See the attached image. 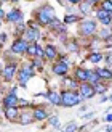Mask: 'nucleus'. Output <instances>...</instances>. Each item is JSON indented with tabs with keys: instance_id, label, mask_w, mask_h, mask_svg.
<instances>
[{
	"instance_id": "obj_44",
	"label": "nucleus",
	"mask_w": 112,
	"mask_h": 132,
	"mask_svg": "<svg viewBox=\"0 0 112 132\" xmlns=\"http://www.w3.org/2000/svg\"><path fill=\"white\" fill-rule=\"evenodd\" d=\"M109 100H110V102H112V94H110V97H109Z\"/></svg>"
},
{
	"instance_id": "obj_21",
	"label": "nucleus",
	"mask_w": 112,
	"mask_h": 132,
	"mask_svg": "<svg viewBox=\"0 0 112 132\" xmlns=\"http://www.w3.org/2000/svg\"><path fill=\"white\" fill-rule=\"evenodd\" d=\"M29 81H30V76L19 69L18 71V85H19V87H27V82Z\"/></svg>"
},
{
	"instance_id": "obj_18",
	"label": "nucleus",
	"mask_w": 112,
	"mask_h": 132,
	"mask_svg": "<svg viewBox=\"0 0 112 132\" xmlns=\"http://www.w3.org/2000/svg\"><path fill=\"white\" fill-rule=\"evenodd\" d=\"M74 77L77 79L78 82H87L88 69H85V68H82V66H78V68H75V71H74Z\"/></svg>"
},
{
	"instance_id": "obj_7",
	"label": "nucleus",
	"mask_w": 112,
	"mask_h": 132,
	"mask_svg": "<svg viewBox=\"0 0 112 132\" xmlns=\"http://www.w3.org/2000/svg\"><path fill=\"white\" fill-rule=\"evenodd\" d=\"M69 69H70V64L63 61V60H56L51 64V72L56 74V76H66L69 72Z\"/></svg>"
},
{
	"instance_id": "obj_12",
	"label": "nucleus",
	"mask_w": 112,
	"mask_h": 132,
	"mask_svg": "<svg viewBox=\"0 0 112 132\" xmlns=\"http://www.w3.org/2000/svg\"><path fill=\"white\" fill-rule=\"evenodd\" d=\"M19 106H10V108H3V114L8 121H18L19 118Z\"/></svg>"
},
{
	"instance_id": "obj_41",
	"label": "nucleus",
	"mask_w": 112,
	"mask_h": 132,
	"mask_svg": "<svg viewBox=\"0 0 112 132\" xmlns=\"http://www.w3.org/2000/svg\"><path fill=\"white\" fill-rule=\"evenodd\" d=\"M67 2H69L70 5H78L80 2H83V0H67Z\"/></svg>"
},
{
	"instance_id": "obj_3",
	"label": "nucleus",
	"mask_w": 112,
	"mask_h": 132,
	"mask_svg": "<svg viewBox=\"0 0 112 132\" xmlns=\"http://www.w3.org/2000/svg\"><path fill=\"white\" fill-rule=\"evenodd\" d=\"M98 32V23L95 19L85 18L82 21H78V34L83 37H93Z\"/></svg>"
},
{
	"instance_id": "obj_2",
	"label": "nucleus",
	"mask_w": 112,
	"mask_h": 132,
	"mask_svg": "<svg viewBox=\"0 0 112 132\" xmlns=\"http://www.w3.org/2000/svg\"><path fill=\"white\" fill-rule=\"evenodd\" d=\"M83 98L80 97L78 90H70V89H63L61 90V106L64 108H72L80 105Z\"/></svg>"
},
{
	"instance_id": "obj_17",
	"label": "nucleus",
	"mask_w": 112,
	"mask_h": 132,
	"mask_svg": "<svg viewBox=\"0 0 112 132\" xmlns=\"http://www.w3.org/2000/svg\"><path fill=\"white\" fill-rule=\"evenodd\" d=\"M63 84H64V87H66V89H70V90H77V89H78V85H80V82H78L75 77H67V74L64 76Z\"/></svg>"
},
{
	"instance_id": "obj_14",
	"label": "nucleus",
	"mask_w": 112,
	"mask_h": 132,
	"mask_svg": "<svg viewBox=\"0 0 112 132\" xmlns=\"http://www.w3.org/2000/svg\"><path fill=\"white\" fill-rule=\"evenodd\" d=\"M47 98L53 106H61V92L56 90H48L47 92Z\"/></svg>"
},
{
	"instance_id": "obj_33",
	"label": "nucleus",
	"mask_w": 112,
	"mask_h": 132,
	"mask_svg": "<svg viewBox=\"0 0 112 132\" xmlns=\"http://www.w3.org/2000/svg\"><path fill=\"white\" fill-rule=\"evenodd\" d=\"M75 130H77V124H75V122H69L67 126L64 127L63 132H75Z\"/></svg>"
},
{
	"instance_id": "obj_37",
	"label": "nucleus",
	"mask_w": 112,
	"mask_h": 132,
	"mask_svg": "<svg viewBox=\"0 0 112 132\" xmlns=\"http://www.w3.org/2000/svg\"><path fill=\"white\" fill-rule=\"evenodd\" d=\"M85 2H87L88 5H91V6H96L98 3H99V2H101V0H85Z\"/></svg>"
},
{
	"instance_id": "obj_45",
	"label": "nucleus",
	"mask_w": 112,
	"mask_h": 132,
	"mask_svg": "<svg viewBox=\"0 0 112 132\" xmlns=\"http://www.w3.org/2000/svg\"><path fill=\"white\" fill-rule=\"evenodd\" d=\"M0 2H2V3H3V2H8V0H0Z\"/></svg>"
},
{
	"instance_id": "obj_10",
	"label": "nucleus",
	"mask_w": 112,
	"mask_h": 132,
	"mask_svg": "<svg viewBox=\"0 0 112 132\" xmlns=\"http://www.w3.org/2000/svg\"><path fill=\"white\" fill-rule=\"evenodd\" d=\"M5 19H6L8 23L18 24V23H21L23 19H24V15H23V11H21V10H18V8H13V10H10L8 13H6Z\"/></svg>"
},
{
	"instance_id": "obj_36",
	"label": "nucleus",
	"mask_w": 112,
	"mask_h": 132,
	"mask_svg": "<svg viewBox=\"0 0 112 132\" xmlns=\"http://www.w3.org/2000/svg\"><path fill=\"white\" fill-rule=\"evenodd\" d=\"M18 106H19V108H27V106H30V103H29L27 100H23V98H19Z\"/></svg>"
},
{
	"instance_id": "obj_42",
	"label": "nucleus",
	"mask_w": 112,
	"mask_h": 132,
	"mask_svg": "<svg viewBox=\"0 0 112 132\" xmlns=\"http://www.w3.org/2000/svg\"><path fill=\"white\" fill-rule=\"evenodd\" d=\"M106 132H112V126H107L106 127Z\"/></svg>"
},
{
	"instance_id": "obj_38",
	"label": "nucleus",
	"mask_w": 112,
	"mask_h": 132,
	"mask_svg": "<svg viewBox=\"0 0 112 132\" xmlns=\"http://www.w3.org/2000/svg\"><path fill=\"white\" fill-rule=\"evenodd\" d=\"M103 121H106V122H112V114H110V113H109V114H106V116L103 118Z\"/></svg>"
},
{
	"instance_id": "obj_20",
	"label": "nucleus",
	"mask_w": 112,
	"mask_h": 132,
	"mask_svg": "<svg viewBox=\"0 0 112 132\" xmlns=\"http://www.w3.org/2000/svg\"><path fill=\"white\" fill-rule=\"evenodd\" d=\"M21 71H24L26 74H29L30 77H34L35 76V66H34V63L32 61H24L23 64H21V68H19Z\"/></svg>"
},
{
	"instance_id": "obj_4",
	"label": "nucleus",
	"mask_w": 112,
	"mask_h": 132,
	"mask_svg": "<svg viewBox=\"0 0 112 132\" xmlns=\"http://www.w3.org/2000/svg\"><path fill=\"white\" fill-rule=\"evenodd\" d=\"M16 72H18V63L16 61L6 63L3 68L0 69V74H2V77H3L5 82H11L13 79L16 77Z\"/></svg>"
},
{
	"instance_id": "obj_27",
	"label": "nucleus",
	"mask_w": 112,
	"mask_h": 132,
	"mask_svg": "<svg viewBox=\"0 0 112 132\" xmlns=\"http://www.w3.org/2000/svg\"><path fill=\"white\" fill-rule=\"evenodd\" d=\"M103 58H104V55L101 53V52H91V53L88 55V60L91 63H99Z\"/></svg>"
},
{
	"instance_id": "obj_29",
	"label": "nucleus",
	"mask_w": 112,
	"mask_h": 132,
	"mask_svg": "<svg viewBox=\"0 0 112 132\" xmlns=\"http://www.w3.org/2000/svg\"><path fill=\"white\" fill-rule=\"evenodd\" d=\"M43 60H45V58H40V56L30 58V61L34 63V66H35V68H38V69H43Z\"/></svg>"
},
{
	"instance_id": "obj_5",
	"label": "nucleus",
	"mask_w": 112,
	"mask_h": 132,
	"mask_svg": "<svg viewBox=\"0 0 112 132\" xmlns=\"http://www.w3.org/2000/svg\"><path fill=\"white\" fill-rule=\"evenodd\" d=\"M27 48H29V42L24 37H16L11 44V53L18 55H27Z\"/></svg>"
},
{
	"instance_id": "obj_13",
	"label": "nucleus",
	"mask_w": 112,
	"mask_h": 132,
	"mask_svg": "<svg viewBox=\"0 0 112 132\" xmlns=\"http://www.w3.org/2000/svg\"><path fill=\"white\" fill-rule=\"evenodd\" d=\"M98 39H101L103 42H107V40H112V26H106V28H101L98 29Z\"/></svg>"
},
{
	"instance_id": "obj_11",
	"label": "nucleus",
	"mask_w": 112,
	"mask_h": 132,
	"mask_svg": "<svg viewBox=\"0 0 112 132\" xmlns=\"http://www.w3.org/2000/svg\"><path fill=\"white\" fill-rule=\"evenodd\" d=\"M19 103V97L18 95H13V94H6L2 98V105L3 108H10V106H18Z\"/></svg>"
},
{
	"instance_id": "obj_15",
	"label": "nucleus",
	"mask_w": 112,
	"mask_h": 132,
	"mask_svg": "<svg viewBox=\"0 0 112 132\" xmlns=\"http://www.w3.org/2000/svg\"><path fill=\"white\" fill-rule=\"evenodd\" d=\"M58 56H59V53H58V48L55 47V45H47L45 47V60H48V61H55V60H58Z\"/></svg>"
},
{
	"instance_id": "obj_35",
	"label": "nucleus",
	"mask_w": 112,
	"mask_h": 132,
	"mask_svg": "<svg viewBox=\"0 0 112 132\" xmlns=\"http://www.w3.org/2000/svg\"><path fill=\"white\" fill-rule=\"evenodd\" d=\"M35 56H40V58H45V48L42 47V45H38V44H37V53H35Z\"/></svg>"
},
{
	"instance_id": "obj_19",
	"label": "nucleus",
	"mask_w": 112,
	"mask_h": 132,
	"mask_svg": "<svg viewBox=\"0 0 112 132\" xmlns=\"http://www.w3.org/2000/svg\"><path fill=\"white\" fill-rule=\"evenodd\" d=\"M18 121H19V124H23V126H29L30 122H34V116H32V113H29V111H26V113H19Z\"/></svg>"
},
{
	"instance_id": "obj_6",
	"label": "nucleus",
	"mask_w": 112,
	"mask_h": 132,
	"mask_svg": "<svg viewBox=\"0 0 112 132\" xmlns=\"http://www.w3.org/2000/svg\"><path fill=\"white\" fill-rule=\"evenodd\" d=\"M77 90H78V94H80V97L83 98V100H90V98H93L96 95L95 87L90 82H80V85H78Z\"/></svg>"
},
{
	"instance_id": "obj_16",
	"label": "nucleus",
	"mask_w": 112,
	"mask_h": 132,
	"mask_svg": "<svg viewBox=\"0 0 112 132\" xmlns=\"http://www.w3.org/2000/svg\"><path fill=\"white\" fill-rule=\"evenodd\" d=\"M32 116H34V121H47L48 119V111L47 110H43V108H40V106H37L34 111H32Z\"/></svg>"
},
{
	"instance_id": "obj_9",
	"label": "nucleus",
	"mask_w": 112,
	"mask_h": 132,
	"mask_svg": "<svg viewBox=\"0 0 112 132\" xmlns=\"http://www.w3.org/2000/svg\"><path fill=\"white\" fill-rule=\"evenodd\" d=\"M95 18H96L101 24H104V26H112L110 13H107L106 10H103V8H96V11H95Z\"/></svg>"
},
{
	"instance_id": "obj_43",
	"label": "nucleus",
	"mask_w": 112,
	"mask_h": 132,
	"mask_svg": "<svg viewBox=\"0 0 112 132\" xmlns=\"http://www.w3.org/2000/svg\"><path fill=\"white\" fill-rule=\"evenodd\" d=\"M10 2H13V3H16V2H19V0H10Z\"/></svg>"
},
{
	"instance_id": "obj_46",
	"label": "nucleus",
	"mask_w": 112,
	"mask_h": 132,
	"mask_svg": "<svg viewBox=\"0 0 112 132\" xmlns=\"http://www.w3.org/2000/svg\"><path fill=\"white\" fill-rule=\"evenodd\" d=\"M0 52H2V42H0Z\"/></svg>"
},
{
	"instance_id": "obj_25",
	"label": "nucleus",
	"mask_w": 112,
	"mask_h": 132,
	"mask_svg": "<svg viewBox=\"0 0 112 132\" xmlns=\"http://www.w3.org/2000/svg\"><path fill=\"white\" fill-rule=\"evenodd\" d=\"M93 87H95V92H96V95H104V94L107 92V84H104L103 81H99L98 84H95Z\"/></svg>"
},
{
	"instance_id": "obj_8",
	"label": "nucleus",
	"mask_w": 112,
	"mask_h": 132,
	"mask_svg": "<svg viewBox=\"0 0 112 132\" xmlns=\"http://www.w3.org/2000/svg\"><path fill=\"white\" fill-rule=\"evenodd\" d=\"M23 37L27 40L29 44H35L38 40V37H40V31H38V28H35V26H27L26 28V31L23 32Z\"/></svg>"
},
{
	"instance_id": "obj_32",
	"label": "nucleus",
	"mask_w": 112,
	"mask_h": 132,
	"mask_svg": "<svg viewBox=\"0 0 112 132\" xmlns=\"http://www.w3.org/2000/svg\"><path fill=\"white\" fill-rule=\"evenodd\" d=\"M16 26V28H15V31H16V34H23V32L26 31V28H27V26H26L23 21L21 23H18V24H15Z\"/></svg>"
},
{
	"instance_id": "obj_1",
	"label": "nucleus",
	"mask_w": 112,
	"mask_h": 132,
	"mask_svg": "<svg viewBox=\"0 0 112 132\" xmlns=\"http://www.w3.org/2000/svg\"><path fill=\"white\" fill-rule=\"evenodd\" d=\"M55 18H56L55 8L51 5H48V3L40 6V8L35 11V19H37V24L38 26H48Z\"/></svg>"
},
{
	"instance_id": "obj_23",
	"label": "nucleus",
	"mask_w": 112,
	"mask_h": 132,
	"mask_svg": "<svg viewBox=\"0 0 112 132\" xmlns=\"http://www.w3.org/2000/svg\"><path fill=\"white\" fill-rule=\"evenodd\" d=\"M101 81V77L99 74H98V71L96 69H88V77H87V82H90L91 85H95Z\"/></svg>"
},
{
	"instance_id": "obj_30",
	"label": "nucleus",
	"mask_w": 112,
	"mask_h": 132,
	"mask_svg": "<svg viewBox=\"0 0 112 132\" xmlns=\"http://www.w3.org/2000/svg\"><path fill=\"white\" fill-rule=\"evenodd\" d=\"M35 53H37V42H35V44H29V48H27V56L34 58V56H35Z\"/></svg>"
},
{
	"instance_id": "obj_39",
	"label": "nucleus",
	"mask_w": 112,
	"mask_h": 132,
	"mask_svg": "<svg viewBox=\"0 0 112 132\" xmlns=\"http://www.w3.org/2000/svg\"><path fill=\"white\" fill-rule=\"evenodd\" d=\"M5 16H6V13H5V10L0 6V19H5Z\"/></svg>"
},
{
	"instance_id": "obj_34",
	"label": "nucleus",
	"mask_w": 112,
	"mask_h": 132,
	"mask_svg": "<svg viewBox=\"0 0 112 132\" xmlns=\"http://www.w3.org/2000/svg\"><path fill=\"white\" fill-rule=\"evenodd\" d=\"M67 50L69 52H78V45L74 40H70V42H67Z\"/></svg>"
},
{
	"instance_id": "obj_24",
	"label": "nucleus",
	"mask_w": 112,
	"mask_h": 132,
	"mask_svg": "<svg viewBox=\"0 0 112 132\" xmlns=\"http://www.w3.org/2000/svg\"><path fill=\"white\" fill-rule=\"evenodd\" d=\"M80 21V16L78 15H74V13H67V15L64 16V19H63V23L67 26V24H72V23H78Z\"/></svg>"
},
{
	"instance_id": "obj_22",
	"label": "nucleus",
	"mask_w": 112,
	"mask_h": 132,
	"mask_svg": "<svg viewBox=\"0 0 112 132\" xmlns=\"http://www.w3.org/2000/svg\"><path fill=\"white\" fill-rule=\"evenodd\" d=\"M96 71H98V74H99L101 81H110L112 79V69H109V68H96Z\"/></svg>"
},
{
	"instance_id": "obj_26",
	"label": "nucleus",
	"mask_w": 112,
	"mask_h": 132,
	"mask_svg": "<svg viewBox=\"0 0 112 132\" xmlns=\"http://www.w3.org/2000/svg\"><path fill=\"white\" fill-rule=\"evenodd\" d=\"M78 10H80V15H82V16H85V15H88V13H90L91 10H93V6L88 5V3L83 0V2L78 3Z\"/></svg>"
},
{
	"instance_id": "obj_47",
	"label": "nucleus",
	"mask_w": 112,
	"mask_h": 132,
	"mask_svg": "<svg viewBox=\"0 0 112 132\" xmlns=\"http://www.w3.org/2000/svg\"><path fill=\"white\" fill-rule=\"evenodd\" d=\"M0 28H2V19H0Z\"/></svg>"
},
{
	"instance_id": "obj_48",
	"label": "nucleus",
	"mask_w": 112,
	"mask_h": 132,
	"mask_svg": "<svg viewBox=\"0 0 112 132\" xmlns=\"http://www.w3.org/2000/svg\"><path fill=\"white\" fill-rule=\"evenodd\" d=\"M0 116H2V110H0Z\"/></svg>"
},
{
	"instance_id": "obj_49",
	"label": "nucleus",
	"mask_w": 112,
	"mask_h": 132,
	"mask_svg": "<svg viewBox=\"0 0 112 132\" xmlns=\"http://www.w3.org/2000/svg\"><path fill=\"white\" fill-rule=\"evenodd\" d=\"M0 6H2V2H0Z\"/></svg>"
},
{
	"instance_id": "obj_28",
	"label": "nucleus",
	"mask_w": 112,
	"mask_h": 132,
	"mask_svg": "<svg viewBox=\"0 0 112 132\" xmlns=\"http://www.w3.org/2000/svg\"><path fill=\"white\" fill-rule=\"evenodd\" d=\"M99 8H103V10H106L107 13H112V0H101L99 2Z\"/></svg>"
},
{
	"instance_id": "obj_40",
	"label": "nucleus",
	"mask_w": 112,
	"mask_h": 132,
	"mask_svg": "<svg viewBox=\"0 0 112 132\" xmlns=\"http://www.w3.org/2000/svg\"><path fill=\"white\" fill-rule=\"evenodd\" d=\"M6 39H8V36H6L5 32H3V34L0 36V42H2V44H3V42H6Z\"/></svg>"
},
{
	"instance_id": "obj_31",
	"label": "nucleus",
	"mask_w": 112,
	"mask_h": 132,
	"mask_svg": "<svg viewBox=\"0 0 112 132\" xmlns=\"http://www.w3.org/2000/svg\"><path fill=\"white\" fill-rule=\"evenodd\" d=\"M53 127H59V118L58 116H48V119H47Z\"/></svg>"
}]
</instances>
